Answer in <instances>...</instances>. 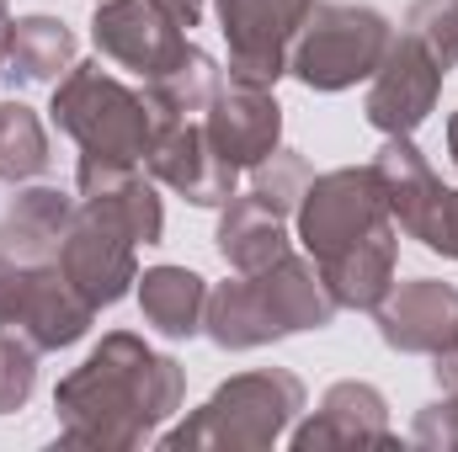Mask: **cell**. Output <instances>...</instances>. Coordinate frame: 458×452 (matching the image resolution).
Returning a JSON list of instances; mask_svg holds the SVG:
<instances>
[{"instance_id":"cell-7","label":"cell","mask_w":458,"mask_h":452,"mask_svg":"<svg viewBox=\"0 0 458 452\" xmlns=\"http://www.w3.org/2000/svg\"><path fill=\"white\" fill-rule=\"evenodd\" d=\"M133 250H139L133 229L123 224L113 208L81 197L75 219L64 229V245H59V266L91 309H107L139 282V255Z\"/></svg>"},{"instance_id":"cell-25","label":"cell","mask_w":458,"mask_h":452,"mask_svg":"<svg viewBox=\"0 0 458 452\" xmlns=\"http://www.w3.org/2000/svg\"><path fill=\"white\" fill-rule=\"evenodd\" d=\"M38 356H43V351L27 336L0 331V415H11V410L27 405V394H32V383H38Z\"/></svg>"},{"instance_id":"cell-2","label":"cell","mask_w":458,"mask_h":452,"mask_svg":"<svg viewBox=\"0 0 458 452\" xmlns=\"http://www.w3.org/2000/svg\"><path fill=\"white\" fill-rule=\"evenodd\" d=\"M331 320H336V298H331L320 266L288 250L283 261H272L261 272H240L234 282L208 288L203 331L225 351H250V346L299 336V331H320Z\"/></svg>"},{"instance_id":"cell-20","label":"cell","mask_w":458,"mask_h":452,"mask_svg":"<svg viewBox=\"0 0 458 452\" xmlns=\"http://www.w3.org/2000/svg\"><path fill=\"white\" fill-rule=\"evenodd\" d=\"M75 219V197L54 192V187H32L11 203V213L0 219V255H27V261H48L64 245V229Z\"/></svg>"},{"instance_id":"cell-3","label":"cell","mask_w":458,"mask_h":452,"mask_svg":"<svg viewBox=\"0 0 458 452\" xmlns=\"http://www.w3.org/2000/svg\"><path fill=\"white\" fill-rule=\"evenodd\" d=\"M299 410H304V383L283 367H256V372H240V378L219 383L192 421L165 431V448H272L293 426Z\"/></svg>"},{"instance_id":"cell-1","label":"cell","mask_w":458,"mask_h":452,"mask_svg":"<svg viewBox=\"0 0 458 452\" xmlns=\"http://www.w3.org/2000/svg\"><path fill=\"white\" fill-rule=\"evenodd\" d=\"M182 362L144 346L128 331L102 336V346L59 383V442L70 448H139L182 410Z\"/></svg>"},{"instance_id":"cell-19","label":"cell","mask_w":458,"mask_h":452,"mask_svg":"<svg viewBox=\"0 0 458 452\" xmlns=\"http://www.w3.org/2000/svg\"><path fill=\"white\" fill-rule=\"evenodd\" d=\"M139 309H144V325H155L160 336H198L208 314V282L192 266H149L139 277Z\"/></svg>"},{"instance_id":"cell-6","label":"cell","mask_w":458,"mask_h":452,"mask_svg":"<svg viewBox=\"0 0 458 452\" xmlns=\"http://www.w3.org/2000/svg\"><path fill=\"white\" fill-rule=\"evenodd\" d=\"M293 219H299V239H304L310 261L326 266L357 239H368L378 224H389V208H384L368 165H342V171H326L310 181Z\"/></svg>"},{"instance_id":"cell-10","label":"cell","mask_w":458,"mask_h":452,"mask_svg":"<svg viewBox=\"0 0 458 452\" xmlns=\"http://www.w3.org/2000/svg\"><path fill=\"white\" fill-rule=\"evenodd\" d=\"M91 43L102 59L133 70L139 80H155L187 54V27L165 16L155 0H97L91 16Z\"/></svg>"},{"instance_id":"cell-14","label":"cell","mask_w":458,"mask_h":452,"mask_svg":"<svg viewBox=\"0 0 458 452\" xmlns=\"http://www.w3.org/2000/svg\"><path fill=\"white\" fill-rule=\"evenodd\" d=\"M368 171H373V181H378V197H384L394 229H405L411 239L427 245V234H432L437 213H443L448 187L437 181V171H432V160L416 149V138H411V133L384 138V149H378V160H373Z\"/></svg>"},{"instance_id":"cell-27","label":"cell","mask_w":458,"mask_h":452,"mask_svg":"<svg viewBox=\"0 0 458 452\" xmlns=\"http://www.w3.org/2000/svg\"><path fill=\"white\" fill-rule=\"evenodd\" d=\"M411 442L416 448H458V394H448L443 405H432V410L416 415Z\"/></svg>"},{"instance_id":"cell-26","label":"cell","mask_w":458,"mask_h":452,"mask_svg":"<svg viewBox=\"0 0 458 452\" xmlns=\"http://www.w3.org/2000/svg\"><path fill=\"white\" fill-rule=\"evenodd\" d=\"M405 32H416L443 59V70L458 64V0H416L405 16Z\"/></svg>"},{"instance_id":"cell-5","label":"cell","mask_w":458,"mask_h":452,"mask_svg":"<svg viewBox=\"0 0 458 452\" xmlns=\"http://www.w3.org/2000/svg\"><path fill=\"white\" fill-rule=\"evenodd\" d=\"M389 38L394 27L373 5H315L288 54V75H299L310 91H346L357 80H373Z\"/></svg>"},{"instance_id":"cell-13","label":"cell","mask_w":458,"mask_h":452,"mask_svg":"<svg viewBox=\"0 0 458 452\" xmlns=\"http://www.w3.org/2000/svg\"><path fill=\"white\" fill-rule=\"evenodd\" d=\"M378 336L389 351H416V356H437L448 340H458V288L437 277H416L384 293V304L373 309Z\"/></svg>"},{"instance_id":"cell-11","label":"cell","mask_w":458,"mask_h":452,"mask_svg":"<svg viewBox=\"0 0 458 452\" xmlns=\"http://www.w3.org/2000/svg\"><path fill=\"white\" fill-rule=\"evenodd\" d=\"M149 176L165 181L171 192H182L187 203L198 208H225L234 197V165L208 144L203 122H160L155 138H149V155H144Z\"/></svg>"},{"instance_id":"cell-4","label":"cell","mask_w":458,"mask_h":452,"mask_svg":"<svg viewBox=\"0 0 458 452\" xmlns=\"http://www.w3.org/2000/svg\"><path fill=\"white\" fill-rule=\"evenodd\" d=\"M54 122L81 144V160L107 165H139L155 138V117L144 96H133L123 80H113L102 64H70L54 86Z\"/></svg>"},{"instance_id":"cell-8","label":"cell","mask_w":458,"mask_h":452,"mask_svg":"<svg viewBox=\"0 0 458 452\" xmlns=\"http://www.w3.org/2000/svg\"><path fill=\"white\" fill-rule=\"evenodd\" d=\"M315 0H219V27L229 38V80L277 86L288 54L310 21Z\"/></svg>"},{"instance_id":"cell-31","label":"cell","mask_w":458,"mask_h":452,"mask_svg":"<svg viewBox=\"0 0 458 452\" xmlns=\"http://www.w3.org/2000/svg\"><path fill=\"white\" fill-rule=\"evenodd\" d=\"M5 48H11V16L0 11V75H5Z\"/></svg>"},{"instance_id":"cell-18","label":"cell","mask_w":458,"mask_h":452,"mask_svg":"<svg viewBox=\"0 0 458 452\" xmlns=\"http://www.w3.org/2000/svg\"><path fill=\"white\" fill-rule=\"evenodd\" d=\"M219 255L234 272H261L272 261L288 255V219L277 208H267L256 192H234L219 213Z\"/></svg>"},{"instance_id":"cell-16","label":"cell","mask_w":458,"mask_h":452,"mask_svg":"<svg viewBox=\"0 0 458 452\" xmlns=\"http://www.w3.org/2000/svg\"><path fill=\"white\" fill-rule=\"evenodd\" d=\"M331 442H389V415H384V394L373 383H336L320 410L293 431V448H331Z\"/></svg>"},{"instance_id":"cell-28","label":"cell","mask_w":458,"mask_h":452,"mask_svg":"<svg viewBox=\"0 0 458 452\" xmlns=\"http://www.w3.org/2000/svg\"><path fill=\"white\" fill-rule=\"evenodd\" d=\"M427 250L454 255L458 261V192L443 197V213H437V224H432V234H427Z\"/></svg>"},{"instance_id":"cell-32","label":"cell","mask_w":458,"mask_h":452,"mask_svg":"<svg viewBox=\"0 0 458 452\" xmlns=\"http://www.w3.org/2000/svg\"><path fill=\"white\" fill-rule=\"evenodd\" d=\"M448 155H454V165H458V113L448 117Z\"/></svg>"},{"instance_id":"cell-17","label":"cell","mask_w":458,"mask_h":452,"mask_svg":"<svg viewBox=\"0 0 458 452\" xmlns=\"http://www.w3.org/2000/svg\"><path fill=\"white\" fill-rule=\"evenodd\" d=\"M75 187H81V197H86V203H102V208H113L117 219L133 229V239H139V245H160V234H165V213H160V197H155V187L139 176V165L81 160V171H75Z\"/></svg>"},{"instance_id":"cell-33","label":"cell","mask_w":458,"mask_h":452,"mask_svg":"<svg viewBox=\"0 0 458 452\" xmlns=\"http://www.w3.org/2000/svg\"><path fill=\"white\" fill-rule=\"evenodd\" d=\"M0 11H5V0H0Z\"/></svg>"},{"instance_id":"cell-12","label":"cell","mask_w":458,"mask_h":452,"mask_svg":"<svg viewBox=\"0 0 458 452\" xmlns=\"http://www.w3.org/2000/svg\"><path fill=\"white\" fill-rule=\"evenodd\" d=\"M203 133L234 171H256L283 144V107L272 102V86L225 80L203 113Z\"/></svg>"},{"instance_id":"cell-15","label":"cell","mask_w":458,"mask_h":452,"mask_svg":"<svg viewBox=\"0 0 458 452\" xmlns=\"http://www.w3.org/2000/svg\"><path fill=\"white\" fill-rule=\"evenodd\" d=\"M394 255H400V229L389 219L368 239H357L352 250H342L336 261H326L320 277H326L336 309H378L384 293L394 288Z\"/></svg>"},{"instance_id":"cell-24","label":"cell","mask_w":458,"mask_h":452,"mask_svg":"<svg viewBox=\"0 0 458 452\" xmlns=\"http://www.w3.org/2000/svg\"><path fill=\"white\" fill-rule=\"evenodd\" d=\"M310 181H315V171H310V160H304V155H293V149H277V155H267V160L250 171V192H256L267 208H277L283 219H288V213H299V203H304Z\"/></svg>"},{"instance_id":"cell-9","label":"cell","mask_w":458,"mask_h":452,"mask_svg":"<svg viewBox=\"0 0 458 452\" xmlns=\"http://www.w3.org/2000/svg\"><path fill=\"white\" fill-rule=\"evenodd\" d=\"M443 59L416 38V32H400L389 38V54L384 64L373 70V86H368V122L394 138V133H416L427 113L437 107V91H443Z\"/></svg>"},{"instance_id":"cell-29","label":"cell","mask_w":458,"mask_h":452,"mask_svg":"<svg viewBox=\"0 0 458 452\" xmlns=\"http://www.w3.org/2000/svg\"><path fill=\"white\" fill-rule=\"evenodd\" d=\"M437 383H443L448 394H458V340H448V346L437 351Z\"/></svg>"},{"instance_id":"cell-30","label":"cell","mask_w":458,"mask_h":452,"mask_svg":"<svg viewBox=\"0 0 458 452\" xmlns=\"http://www.w3.org/2000/svg\"><path fill=\"white\" fill-rule=\"evenodd\" d=\"M155 5H160L165 16H176L182 27H198V21H203V0H155Z\"/></svg>"},{"instance_id":"cell-21","label":"cell","mask_w":458,"mask_h":452,"mask_svg":"<svg viewBox=\"0 0 458 452\" xmlns=\"http://www.w3.org/2000/svg\"><path fill=\"white\" fill-rule=\"evenodd\" d=\"M219 86L225 80H219L214 54H203L198 43H187V54L171 70H160L155 80H144V107L155 117V128L160 122H192L198 113H208V102H214Z\"/></svg>"},{"instance_id":"cell-23","label":"cell","mask_w":458,"mask_h":452,"mask_svg":"<svg viewBox=\"0 0 458 452\" xmlns=\"http://www.w3.org/2000/svg\"><path fill=\"white\" fill-rule=\"evenodd\" d=\"M48 165H54V155H48L43 117L27 102H0V181L21 187V181H38Z\"/></svg>"},{"instance_id":"cell-22","label":"cell","mask_w":458,"mask_h":452,"mask_svg":"<svg viewBox=\"0 0 458 452\" xmlns=\"http://www.w3.org/2000/svg\"><path fill=\"white\" fill-rule=\"evenodd\" d=\"M75 64V32L59 16H21L11 21L5 48V80L21 86H59V75Z\"/></svg>"}]
</instances>
